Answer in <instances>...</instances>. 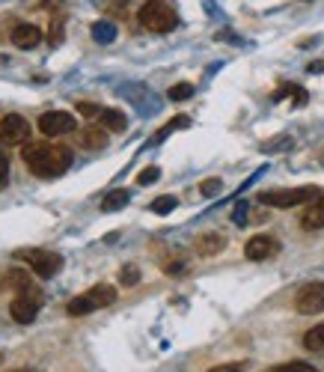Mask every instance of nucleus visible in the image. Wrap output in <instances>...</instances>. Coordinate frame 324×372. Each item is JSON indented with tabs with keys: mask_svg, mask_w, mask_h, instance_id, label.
<instances>
[{
	"mask_svg": "<svg viewBox=\"0 0 324 372\" xmlns=\"http://www.w3.org/2000/svg\"><path fill=\"white\" fill-rule=\"evenodd\" d=\"M137 19L152 33H169V30L179 27V12L169 6L167 0H146L137 12Z\"/></svg>",
	"mask_w": 324,
	"mask_h": 372,
	"instance_id": "nucleus-2",
	"label": "nucleus"
},
{
	"mask_svg": "<svg viewBox=\"0 0 324 372\" xmlns=\"http://www.w3.org/2000/svg\"><path fill=\"white\" fill-rule=\"evenodd\" d=\"M303 346L310 348V351H321V348H324V322L306 331V336H303Z\"/></svg>",
	"mask_w": 324,
	"mask_h": 372,
	"instance_id": "nucleus-17",
	"label": "nucleus"
},
{
	"mask_svg": "<svg viewBox=\"0 0 324 372\" xmlns=\"http://www.w3.org/2000/svg\"><path fill=\"white\" fill-rule=\"evenodd\" d=\"M169 101H187L194 95V83H176V87H169Z\"/></svg>",
	"mask_w": 324,
	"mask_h": 372,
	"instance_id": "nucleus-22",
	"label": "nucleus"
},
{
	"mask_svg": "<svg viewBox=\"0 0 324 372\" xmlns=\"http://www.w3.org/2000/svg\"><path fill=\"white\" fill-rule=\"evenodd\" d=\"M220 191H224V182H220V179H206V182H199V194H202V197H217Z\"/></svg>",
	"mask_w": 324,
	"mask_h": 372,
	"instance_id": "nucleus-24",
	"label": "nucleus"
},
{
	"mask_svg": "<svg viewBox=\"0 0 324 372\" xmlns=\"http://www.w3.org/2000/svg\"><path fill=\"white\" fill-rule=\"evenodd\" d=\"M310 200H318V188L306 185V188H292V191H262L259 202L262 206H274V209H292V206H303Z\"/></svg>",
	"mask_w": 324,
	"mask_h": 372,
	"instance_id": "nucleus-4",
	"label": "nucleus"
},
{
	"mask_svg": "<svg viewBox=\"0 0 324 372\" xmlns=\"http://www.w3.org/2000/svg\"><path fill=\"white\" fill-rule=\"evenodd\" d=\"M12 372H24V369H12Z\"/></svg>",
	"mask_w": 324,
	"mask_h": 372,
	"instance_id": "nucleus-33",
	"label": "nucleus"
},
{
	"mask_svg": "<svg viewBox=\"0 0 324 372\" xmlns=\"http://www.w3.org/2000/svg\"><path fill=\"white\" fill-rule=\"evenodd\" d=\"M187 125H191V116H176V120L173 123H167L158 134H155V138H152V143H161L164 138H167V134H173L176 128H187Z\"/></svg>",
	"mask_w": 324,
	"mask_h": 372,
	"instance_id": "nucleus-21",
	"label": "nucleus"
},
{
	"mask_svg": "<svg viewBox=\"0 0 324 372\" xmlns=\"http://www.w3.org/2000/svg\"><path fill=\"white\" fill-rule=\"evenodd\" d=\"M295 310L301 316H315L324 310V283H306L295 298Z\"/></svg>",
	"mask_w": 324,
	"mask_h": 372,
	"instance_id": "nucleus-6",
	"label": "nucleus"
},
{
	"mask_svg": "<svg viewBox=\"0 0 324 372\" xmlns=\"http://www.w3.org/2000/svg\"><path fill=\"white\" fill-rule=\"evenodd\" d=\"M268 372H318V369H315V366H310V363H303V361H295V363L274 366V369H268Z\"/></svg>",
	"mask_w": 324,
	"mask_h": 372,
	"instance_id": "nucleus-25",
	"label": "nucleus"
},
{
	"mask_svg": "<svg viewBox=\"0 0 324 372\" xmlns=\"http://www.w3.org/2000/svg\"><path fill=\"white\" fill-rule=\"evenodd\" d=\"M321 202H324V197H321Z\"/></svg>",
	"mask_w": 324,
	"mask_h": 372,
	"instance_id": "nucleus-35",
	"label": "nucleus"
},
{
	"mask_svg": "<svg viewBox=\"0 0 324 372\" xmlns=\"http://www.w3.org/2000/svg\"><path fill=\"white\" fill-rule=\"evenodd\" d=\"M128 200H131V194H128L125 188H113V191L105 194V200H101V212H119V209H125Z\"/></svg>",
	"mask_w": 324,
	"mask_h": 372,
	"instance_id": "nucleus-16",
	"label": "nucleus"
},
{
	"mask_svg": "<svg viewBox=\"0 0 324 372\" xmlns=\"http://www.w3.org/2000/svg\"><path fill=\"white\" fill-rule=\"evenodd\" d=\"M301 227H303V229H321V227H324V202H321V197L313 200V206L303 212Z\"/></svg>",
	"mask_w": 324,
	"mask_h": 372,
	"instance_id": "nucleus-15",
	"label": "nucleus"
},
{
	"mask_svg": "<svg viewBox=\"0 0 324 372\" xmlns=\"http://www.w3.org/2000/svg\"><path fill=\"white\" fill-rule=\"evenodd\" d=\"M179 206V200L173 197V194H164V197H158V200H152V212H155V215H169V212H173Z\"/></svg>",
	"mask_w": 324,
	"mask_h": 372,
	"instance_id": "nucleus-20",
	"label": "nucleus"
},
{
	"mask_svg": "<svg viewBox=\"0 0 324 372\" xmlns=\"http://www.w3.org/2000/svg\"><path fill=\"white\" fill-rule=\"evenodd\" d=\"M63 21L57 19V21H51V30H48V42H51V48H57L60 42H63Z\"/></svg>",
	"mask_w": 324,
	"mask_h": 372,
	"instance_id": "nucleus-26",
	"label": "nucleus"
},
{
	"mask_svg": "<svg viewBox=\"0 0 324 372\" xmlns=\"http://www.w3.org/2000/svg\"><path fill=\"white\" fill-rule=\"evenodd\" d=\"M0 134H4V140H6L9 146L30 143V125H27L24 116H19V113L4 116V123H0Z\"/></svg>",
	"mask_w": 324,
	"mask_h": 372,
	"instance_id": "nucleus-7",
	"label": "nucleus"
},
{
	"mask_svg": "<svg viewBox=\"0 0 324 372\" xmlns=\"http://www.w3.org/2000/svg\"><path fill=\"white\" fill-rule=\"evenodd\" d=\"M224 247H226V235L224 232H202L197 239V244H194V250L199 253V257H217Z\"/></svg>",
	"mask_w": 324,
	"mask_h": 372,
	"instance_id": "nucleus-11",
	"label": "nucleus"
},
{
	"mask_svg": "<svg viewBox=\"0 0 324 372\" xmlns=\"http://www.w3.org/2000/svg\"><path fill=\"white\" fill-rule=\"evenodd\" d=\"M119 283H122V286H137L140 283V268L137 265H125L122 272H119Z\"/></svg>",
	"mask_w": 324,
	"mask_h": 372,
	"instance_id": "nucleus-23",
	"label": "nucleus"
},
{
	"mask_svg": "<svg viewBox=\"0 0 324 372\" xmlns=\"http://www.w3.org/2000/svg\"><path fill=\"white\" fill-rule=\"evenodd\" d=\"M232 221H235L238 227H241V224H247V206H244V202H238V206H235V215H232Z\"/></svg>",
	"mask_w": 324,
	"mask_h": 372,
	"instance_id": "nucleus-29",
	"label": "nucleus"
},
{
	"mask_svg": "<svg viewBox=\"0 0 324 372\" xmlns=\"http://www.w3.org/2000/svg\"><path fill=\"white\" fill-rule=\"evenodd\" d=\"M21 158L27 170L39 179H57L72 167V149L60 143H27Z\"/></svg>",
	"mask_w": 324,
	"mask_h": 372,
	"instance_id": "nucleus-1",
	"label": "nucleus"
},
{
	"mask_svg": "<svg viewBox=\"0 0 324 372\" xmlns=\"http://www.w3.org/2000/svg\"><path fill=\"white\" fill-rule=\"evenodd\" d=\"M209 372H247V363H244V361H235V363H220V366H211Z\"/></svg>",
	"mask_w": 324,
	"mask_h": 372,
	"instance_id": "nucleus-28",
	"label": "nucleus"
},
{
	"mask_svg": "<svg viewBox=\"0 0 324 372\" xmlns=\"http://www.w3.org/2000/svg\"><path fill=\"white\" fill-rule=\"evenodd\" d=\"M321 164H324V152H321Z\"/></svg>",
	"mask_w": 324,
	"mask_h": 372,
	"instance_id": "nucleus-34",
	"label": "nucleus"
},
{
	"mask_svg": "<svg viewBox=\"0 0 324 372\" xmlns=\"http://www.w3.org/2000/svg\"><path fill=\"white\" fill-rule=\"evenodd\" d=\"M15 259H24L33 272H36L42 280H51V277H57L60 274V268H63V257L60 253H51V250H36V247H30V250H19L15 253Z\"/></svg>",
	"mask_w": 324,
	"mask_h": 372,
	"instance_id": "nucleus-3",
	"label": "nucleus"
},
{
	"mask_svg": "<svg viewBox=\"0 0 324 372\" xmlns=\"http://www.w3.org/2000/svg\"><path fill=\"white\" fill-rule=\"evenodd\" d=\"M9 39H12L15 48H27L30 51V48H36L42 42V33H39L36 24H15L12 33H9Z\"/></svg>",
	"mask_w": 324,
	"mask_h": 372,
	"instance_id": "nucleus-10",
	"label": "nucleus"
},
{
	"mask_svg": "<svg viewBox=\"0 0 324 372\" xmlns=\"http://www.w3.org/2000/svg\"><path fill=\"white\" fill-rule=\"evenodd\" d=\"M158 179H161L158 167H146L143 173H137V185H152V182H158Z\"/></svg>",
	"mask_w": 324,
	"mask_h": 372,
	"instance_id": "nucleus-27",
	"label": "nucleus"
},
{
	"mask_svg": "<svg viewBox=\"0 0 324 372\" xmlns=\"http://www.w3.org/2000/svg\"><path fill=\"white\" fill-rule=\"evenodd\" d=\"M66 310H69V316H87V313H93L95 307H93V301H90L87 295H78V298L69 301V307H66Z\"/></svg>",
	"mask_w": 324,
	"mask_h": 372,
	"instance_id": "nucleus-19",
	"label": "nucleus"
},
{
	"mask_svg": "<svg viewBox=\"0 0 324 372\" xmlns=\"http://www.w3.org/2000/svg\"><path fill=\"white\" fill-rule=\"evenodd\" d=\"M280 253V244L274 235H253V239L244 244V257L250 262H262V259H271Z\"/></svg>",
	"mask_w": 324,
	"mask_h": 372,
	"instance_id": "nucleus-8",
	"label": "nucleus"
},
{
	"mask_svg": "<svg viewBox=\"0 0 324 372\" xmlns=\"http://www.w3.org/2000/svg\"><path fill=\"white\" fill-rule=\"evenodd\" d=\"M87 298L93 301V307H95V310H101V307H110V304L116 301V286L98 283V286H93V289L87 292Z\"/></svg>",
	"mask_w": 324,
	"mask_h": 372,
	"instance_id": "nucleus-14",
	"label": "nucleus"
},
{
	"mask_svg": "<svg viewBox=\"0 0 324 372\" xmlns=\"http://www.w3.org/2000/svg\"><path fill=\"white\" fill-rule=\"evenodd\" d=\"M78 143H80L83 149H105V146H108V128H101V125L80 128V131H78Z\"/></svg>",
	"mask_w": 324,
	"mask_h": 372,
	"instance_id": "nucleus-12",
	"label": "nucleus"
},
{
	"mask_svg": "<svg viewBox=\"0 0 324 372\" xmlns=\"http://www.w3.org/2000/svg\"><path fill=\"white\" fill-rule=\"evenodd\" d=\"M95 120H98L101 128H108V131H125V128H128L125 113L116 110V108H101V113L95 116Z\"/></svg>",
	"mask_w": 324,
	"mask_h": 372,
	"instance_id": "nucleus-13",
	"label": "nucleus"
},
{
	"mask_svg": "<svg viewBox=\"0 0 324 372\" xmlns=\"http://www.w3.org/2000/svg\"><path fill=\"white\" fill-rule=\"evenodd\" d=\"M9 316H12L19 325H30V322H36V316H39V301L19 295V298H15V301L9 304Z\"/></svg>",
	"mask_w": 324,
	"mask_h": 372,
	"instance_id": "nucleus-9",
	"label": "nucleus"
},
{
	"mask_svg": "<svg viewBox=\"0 0 324 372\" xmlns=\"http://www.w3.org/2000/svg\"><path fill=\"white\" fill-rule=\"evenodd\" d=\"M78 113H83V116H98V113H101V108L90 105V101H80V105H78Z\"/></svg>",
	"mask_w": 324,
	"mask_h": 372,
	"instance_id": "nucleus-31",
	"label": "nucleus"
},
{
	"mask_svg": "<svg viewBox=\"0 0 324 372\" xmlns=\"http://www.w3.org/2000/svg\"><path fill=\"white\" fill-rule=\"evenodd\" d=\"M93 39L95 42H113L116 39V24H110V21H98V24H93Z\"/></svg>",
	"mask_w": 324,
	"mask_h": 372,
	"instance_id": "nucleus-18",
	"label": "nucleus"
},
{
	"mask_svg": "<svg viewBox=\"0 0 324 372\" xmlns=\"http://www.w3.org/2000/svg\"><path fill=\"white\" fill-rule=\"evenodd\" d=\"M78 128V120L66 110H48L39 116V131L45 138H63V134H72Z\"/></svg>",
	"mask_w": 324,
	"mask_h": 372,
	"instance_id": "nucleus-5",
	"label": "nucleus"
},
{
	"mask_svg": "<svg viewBox=\"0 0 324 372\" xmlns=\"http://www.w3.org/2000/svg\"><path fill=\"white\" fill-rule=\"evenodd\" d=\"M6 182H9V161L0 155V188H6Z\"/></svg>",
	"mask_w": 324,
	"mask_h": 372,
	"instance_id": "nucleus-30",
	"label": "nucleus"
},
{
	"mask_svg": "<svg viewBox=\"0 0 324 372\" xmlns=\"http://www.w3.org/2000/svg\"><path fill=\"white\" fill-rule=\"evenodd\" d=\"M310 72H313V75L324 72V60H318V63H310Z\"/></svg>",
	"mask_w": 324,
	"mask_h": 372,
	"instance_id": "nucleus-32",
	"label": "nucleus"
}]
</instances>
